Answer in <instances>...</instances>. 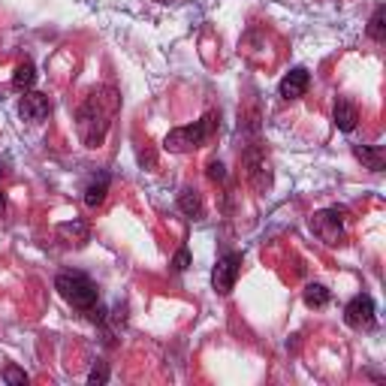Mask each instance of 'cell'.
Instances as JSON below:
<instances>
[{"label": "cell", "instance_id": "obj_1", "mask_svg": "<svg viewBox=\"0 0 386 386\" xmlns=\"http://www.w3.org/2000/svg\"><path fill=\"white\" fill-rule=\"evenodd\" d=\"M115 112H118V97L112 88H97L88 94L82 109H78V136H82L88 148H97L103 142Z\"/></svg>", "mask_w": 386, "mask_h": 386}, {"label": "cell", "instance_id": "obj_2", "mask_svg": "<svg viewBox=\"0 0 386 386\" xmlns=\"http://www.w3.org/2000/svg\"><path fill=\"white\" fill-rule=\"evenodd\" d=\"M54 290H58L61 299L66 305H73L76 311H90L100 302L97 283L88 275H82V271H61V275L54 278Z\"/></svg>", "mask_w": 386, "mask_h": 386}, {"label": "cell", "instance_id": "obj_3", "mask_svg": "<svg viewBox=\"0 0 386 386\" xmlns=\"http://www.w3.org/2000/svg\"><path fill=\"white\" fill-rule=\"evenodd\" d=\"M214 115H206V118H199V121H193L187 124V127H175V130H169L166 136V151H175V154H185V151H193V148H199V145H206L209 142V136L214 130Z\"/></svg>", "mask_w": 386, "mask_h": 386}, {"label": "cell", "instance_id": "obj_4", "mask_svg": "<svg viewBox=\"0 0 386 386\" xmlns=\"http://www.w3.org/2000/svg\"><path fill=\"white\" fill-rule=\"evenodd\" d=\"M311 230L326 245H341L344 242V221H341V214H338V209L317 211L311 218Z\"/></svg>", "mask_w": 386, "mask_h": 386}, {"label": "cell", "instance_id": "obj_5", "mask_svg": "<svg viewBox=\"0 0 386 386\" xmlns=\"http://www.w3.org/2000/svg\"><path fill=\"white\" fill-rule=\"evenodd\" d=\"M238 271H242V254H223L218 259V266H214V271H211V283H214V290H218L221 296L233 293Z\"/></svg>", "mask_w": 386, "mask_h": 386}, {"label": "cell", "instance_id": "obj_6", "mask_svg": "<svg viewBox=\"0 0 386 386\" xmlns=\"http://www.w3.org/2000/svg\"><path fill=\"white\" fill-rule=\"evenodd\" d=\"M344 320L353 329H371L374 326V299L365 296V293L356 299H350L347 308H344Z\"/></svg>", "mask_w": 386, "mask_h": 386}, {"label": "cell", "instance_id": "obj_7", "mask_svg": "<svg viewBox=\"0 0 386 386\" xmlns=\"http://www.w3.org/2000/svg\"><path fill=\"white\" fill-rule=\"evenodd\" d=\"M49 112H52V100L45 94H37V90H33V94H25L18 103V115L25 121H33V124L42 121Z\"/></svg>", "mask_w": 386, "mask_h": 386}, {"label": "cell", "instance_id": "obj_8", "mask_svg": "<svg viewBox=\"0 0 386 386\" xmlns=\"http://www.w3.org/2000/svg\"><path fill=\"white\" fill-rule=\"evenodd\" d=\"M308 85H311V76H308V70L305 66H296V70H290L287 76L281 78V97L283 100H299L305 90H308Z\"/></svg>", "mask_w": 386, "mask_h": 386}, {"label": "cell", "instance_id": "obj_9", "mask_svg": "<svg viewBox=\"0 0 386 386\" xmlns=\"http://www.w3.org/2000/svg\"><path fill=\"white\" fill-rule=\"evenodd\" d=\"M332 118H335V127H338V130H341V133H350V130H356L359 112H356V106L350 103V100H338Z\"/></svg>", "mask_w": 386, "mask_h": 386}, {"label": "cell", "instance_id": "obj_10", "mask_svg": "<svg viewBox=\"0 0 386 386\" xmlns=\"http://www.w3.org/2000/svg\"><path fill=\"white\" fill-rule=\"evenodd\" d=\"M353 154L371 169V172H380V169L386 166V151L380 148V145H353Z\"/></svg>", "mask_w": 386, "mask_h": 386}, {"label": "cell", "instance_id": "obj_11", "mask_svg": "<svg viewBox=\"0 0 386 386\" xmlns=\"http://www.w3.org/2000/svg\"><path fill=\"white\" fill-rule=\"evenodd\" d=\"M106 193H109V175H106V172H100V175L85 187V206H88V209L103 206Z\"/></svg>", "mask_w": 386, "mask_h": 386}, {"label": "cell", "instance_id": "obj_12", "mask_svg": "<svg viewBox=\"0 0 386 386\" xmlns=\"http://www.w3.org/2000/svg\"><path fill=\"white\" fill-rule=\"evenodd\" d=\"M178 209L187 214V218H193V221H199L202 218V199H199V193L197 190H190V187H185L181 190V197H178Z\"/></svg>", "mask_w": 386, "mask_h": 386}, {"label": "cell", "instance_id": "obj_13", "mask_svg": "<svg viewBox=\"0 0 386 386\" xmlns=\"http://www.w3.org/2000/svg\"><path fill=\"white\" fill-rule=\"evenodd\" d=\"M329 299H332V293H329L323 283H308V287H305V305H308V308H326Z\"/></svg>", "mask_w": 386, "mask_h": 386}, {"label": "cell", "instance_id": "obj_14", "mask_svg": "<svg viewBox=\"0 0 386 386\" xmlns=\"http://www.w3.org/2000/svg\"><path fill=\"white\" fill-rule=\"evenodd\" d=\"M13 85H16L18 90H30L33 85H37V66H33L30 61L18 64V70H16V76H13Z\"/></svg>", "mask_w": 386, "mask_h": 386}, {"label": "cell", "instance_id": "obj_15", "mask_svg": "<svg viewBox=\"0 0 386 386\" xmlns=\"http://www.w3.org/2000/svg\"><path fill=\"white\" fill-rule=\"evenodd\" d=\"M368 37H371L374 42H383V37H386V6L374 9V16H371V21H368Z\"/></svg>", "mask_w": 386, "mask_h": 386}, {"label": "cell", "instance_id": "obj_16", "mask_svg": "<svg viewBox=\"0 0 386 386\" xmlns=\"http://www.w3.org/2000/svg\"><path fill=\"white\" fill-rule=\"evenodd\" d=\"M4 380H6V383H16V386H25V383H28V374L18 371L16 365H9V368L4 371Z\"/></svg>", "mask_w": 386, "mask_h": 386}, {"label": "cell", "instance_id": "obj_17", "mask_svg": "<svg viewBox=\"0 0 386 386\" xmlns=\"http://www.w3.org/2000/svg\"><path fill=\"white\" fill-rule=\"evenodd\" d=\"M88 380H90V383H106V380H109V368H106V362H97V365L90 368Z\"/></svg>", "mask_w": 386, "mask_h": 386}, {"label": "cell", "instance_id": "obj_18", "mask_svg": "<svg viewBox=\"0 0 386 386\" xmlns=\"http://www.w3.org/2000/svg\"><path fill=\"white\" fill-rule=\"evenodd\" d=\"M209 178H211V181H223V178H226V166H223L221 160H211V163H209Z\"/></svg>", "mask_w": 386, "mask_h": 386}, {"label": "cell", "instance_id": "obj_19", "mask_svg": "<svg viewBox=\"0 0 386 386\" xmlns=\"http://www.w3.org/2000/svg\"><path fill=\"white\" fill-rule=\"evenodd\" d=\"M172 266H175V271H185V269L190 266V251H187V247H181V251L175 254V259H172Z\"/></svg>", "mask_w": 386, "mask_h": 386}, {"label": "cell", "instance_id": "obj_20", "mask_svg": "<svg viewBox=\"0 0 386 386\" xmlns=\"http://www.w3.org/2000/svg\"><path fill=\"white\" fill-rule=\"evenodd\" d=\"M4 209H6V199H4V197H0V211H4Z\"/></svg>", "mask_w": 386, "mask_h": 386}, {"label": "cell", "instance_id": "obj_21", "mask_svg": "<svg viewBox=\"0 0 386 386\" xmlns=\"http://www.w3.org/2000/svg\"><path fill=\"white\" fill-rule=\"evenodd\" d=\"M4 172H6V169H4V163H0V175H4Z\"/></svg>", "mask_w": 386, "mask_h": 386}]
</instances>
